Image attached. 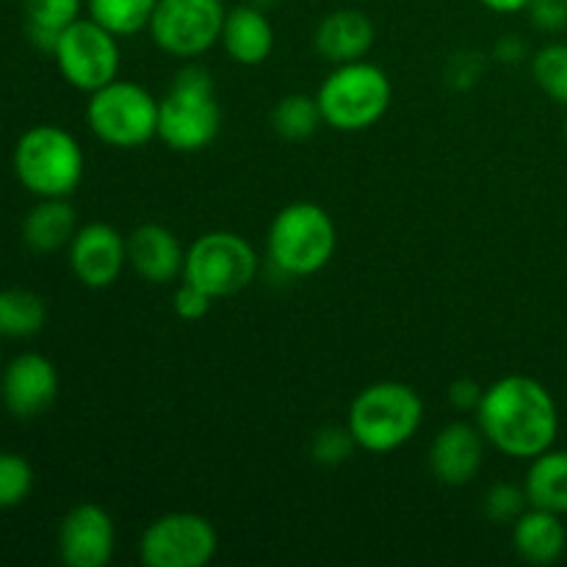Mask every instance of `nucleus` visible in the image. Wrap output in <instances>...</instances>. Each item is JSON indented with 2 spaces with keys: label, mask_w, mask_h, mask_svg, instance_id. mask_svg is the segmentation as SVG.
I'll return each mask as SVG.
<instances>
[{
  "label": "nucleus",
  "mask_w": 567,
  "mask_h": 567,
  "mask_svg": "<svg viewBox=\"0 0 567 567\" xmlns=\"http://www.w3.org/2000/svg\"><path fill=\"white\" fill-rule=\"evenodd\" d=\"M219 551L214 524L197 513H166L144 529L138 559L144 567H205Z\"/></svg>",
  "instance_id": "obj_11"
},
{
  "label": "nucleus",
  "mask_w": 567,
  "mask_h": 567,
  "mask_svg": "<svg viewBox=\"0 0 567 567\" xmlns=\"http://www.w3.org/2000/svg\"><path fill=\"white\" fill-rule=\"evenodd\" d=\"M210 305H214V297H208L203 288L192 286V282H186V280L177 286L175 299H172V310H175V313L186 321L203 319V316L210 310Z\"/></svg>",
  "instance_id": "obj_31"
},
{
  "label": "nucleus",
  "mask_w": 567,
  "mask_h": 567,
  "mask_svg": "<svg viewBox=\"0 0 567 567\" xmlns=\"http://www.w3.org/2000/svg\"><path fill=\"white\" fill-rule=\"evenodd\" d=\"M116 529L100 504L83 502L59 524V557L66 567H105L114 559Z\"/></svg>",
  "instance_id": "obj_12"
},
{
  "label": "nucleus",
  "mask_w": 567,
  "mask_h": 567,
  "mask_svg": "<svg viewBox=\"0 0 567 567\" xmlns=\"http://www.w3.org/2000/svg\"><path fill=\"white\" fill-rule=\"evenodd\" d=\"M255 275H258V252L238 233H203L186 249L183 280L203 288L214 299H225L244 291L255 280Z\"/></svg>",
  "instance_id": "obj_8"
},
{
  "label": "nucleus",
  "mask_w": 567,
  "mask_h": 567,
  "mask_svg": "<svg viewBox=\"0 0 567 567\" xmlns=\"http://www.w3.org/2000/svg\"><path fill=\"white\" fill-rule=\"evenodd\" d=\"M565 142H567V116H565Z\"/></svg>",
  "instance_id": "obj_35"
},
{
  "label": "nucleus",
  "mask_w": 567,
  "mask_h": 567,
  "mask_svg": "<svg viewBox=\"0 0 567 567\" xmlns=\"http://www.w3.org/2000/svg\"><path fill=\"white\" fill-rule=\"evenodd\" d=\"M532 75L543 94L567 105V42H551L532 55Z\"/></svg>",
  "instance_id": "obj_26"
},
{
  "label": "nucleus",
  "mask_w": 567,
  "mask_h": 567,
  "mask_svg": "<svg viewBox=\"0 0 567 567\" xmlns=\"http://www.w3.org/2000/svg\"><path fill=\"white\" fill-rule=\"evenodd\" d=\"M526 11L537 31L559 33L567 28V0H532Z\"/></svg>",
  "instance_id": "obj_30"
},
{
  "label": "nucleus",
  "mask_w": 567,
  "mask_h": 567,
  "mask_svg": "<svg viewBox=\"0 0 567 567\" xmlns=\"http://www.w3.org/2000/svg\"><path fill=\"white\" fill-rule=\"evenodd\" d=\"M75 233L78 216L66 197H42L22 219V241L39 255L70 247Z\"/></svg>",
  "instance_id": "obj_20"
},
{
  "label": "nucleus",
  "mask_w": 567,
  "mask_h": 567,
  "mask_svg": "<svg viewBox=\"0 0 567 567\" xmlns=\"http://www.w3.org/2000/svg\"><path fill=\"white\" fill-rule=\"evenodd\" d=\"M86 122L94 136L116 150H136L158 138V100L133 81H111L89 94Z\"/></svg>",
  "instance_id": "obj_7"
},
{
  "label": "nucleus",
  "mask_w": 567,
  "mask_h": 567,
  "mask_svg": "<svg viewBox=\"0 0 567 567\" xmlns=\"http://www.w3.org/2000/svg\"><path fill=\"white\" fill-rule=\"evenodd\" d=\"M374 37L377 31L369 14L358 9H338L319 22L313 44L321 59L338 66L365 59L374 48Z\"/></svg>",
  "instance_id": "obj_17"
},
{
  "label": "nucleus",
  "mask_w": 567,
  "mask_h": 567,
  "mask_svg": "<svg viewBox=\"0 0 567 567\" xmlns=\"http://www.w3.org/2000/svg\"><path fill=\"white\" fill-rule=\"evenodd\" d=\"M529 507L532 504L524 487L509 485V482H498V485H493L491 491L485 493V504H482L487 518L498 526H513Z\"/></svg>",
  "instance_id": "obj_28"
},
{
  "label": "nucleus",
  "mask_w": 567,
  "mask_h": 567,
  "mask_svg": "<svg viewBox=\"0 0 567 567\" xmlns=\"http://www.w3.org/2000/svg\"><path fill=\"white\" fill-rule=\"evenodd\" d=\"M127 264L150 286H166L183 277L186 249L169 227L147 221L127 236Z\"/></svg>",
  "instance_id": "obj_16"
},
{
  "label": "nucleus",
  "mask_w": 567,
  "mask_h": 567,
  "mask_svg": "<svg viewBox=\"0 0 567 567\" xmlns=\"http://www.w3.org/2000/svg\"><path fill=\"white\" fill-rule=\"evenodd\" d=\"M33 491V468L22 454L0 452V509L20 507Z\"/></svg>",
  "instance_id": "obj_27"
},
{
  "label": "nucleus",
  "mask_w": 567,
  "mask_h": 567,
  "mask_svg": "<svg viewBox=\"0 0 567 567\" xmlns=\"http://www.w3.org/2000/svg\"><path fill=\"white\" fill-rule=\"evenodd\" d=\"M158 0H86L89 17L116 37H133L153 20Z\"/></svg>",
  "instance_id": "obj_25"
},
{
  "label": "nucleus",
  "mask_w": 567,
  "mask_h": 567,
  "mask_svg": "<svg viewBox=\"0 0 567 567\" xmlns=\"http://www.w3.org/2000/svg\"><path fill=\"white\" fill-rule=\"evenodd\" d=\"M221 105L205 66L186 64L158 100V138L175 153H199L219 136Z\"/></svg>",
  "instance_id": "obj_2"
},
{
  "label": "nucleus",
  "mask_w": 567,
  "mask_h": 567,
  "mask_svg": "<svg viewBox=\"0 0 567 567\" xmlns=\"http://www.w3.org/2000/svg\"><path fill=\"white\" fill-rule=\"evenodd\" d=\"M524 491L532 507L548 509V513L567 515V452L565 449H548L532 460L526 471Z\"/></svg>",
  "instance_id": "obj_21"
},
{
  "label": "nucleus",
  "mask_w": 567,
  "mask_h": 567,
  "mask_svg": "<svg viewBox=\"0 0 567 567\" xmlns=\"http://www.w3.org/2000/svg\"><path fill=\"white\" fill-rule=\"evenodd\" d=\"M354 449H358V441L352 437L349 426H321L313 435V443H310L313 460L319 465H327V468L347 463L354 454Z\"/></svg>",
  "instance_id": "obj_29"
},
{
  "label": "nucleus",
  "mask_w": 567,
  "mask_h": 567,
  "mask_svg": "<svg viewBox=\"0 0 567 567\" xmlns=\"http://www.w3.org/2000/svg\"><path fill=\"white\" fill-rule=\"evenodd\" d=\"M219 42L236 64L258 66L275 50V28L258 6H236L225 14Z\"/></svg>",
  "instance_id": "obj_18"
},
{
  "label": "nucleus",
  "mask_w": 567,
  "mask_h": 567,
  "mask_svg": "<svg viewBox=\"0 0 567 567\" xmlns=\"http://www.w3.org/2000/svg\"><path fill=\"white\" fill-rule=\"evenodd\" d=\"M127 264V238L105 221L78 227L70 241V266L78 282L86 288H109L120 280Z\"/></svg>",
  "instance_id": "obj_14"
},
{
  "label": "nucleus",
  "mask_w": 567,
  "mask_h": 567,
  "mask_svg": "<svg viewBox=\"0 0 567 567\" xmlns=\"http://www.w3.org/2000/svg\"><path fill=\"white\" fill-rule=\"evenodd\" d=\"M14 175L33 197H70L83 181L86 158L70 131L33 125L14 147Z\"/></svg>",
  "instance_id": "obj_5"
},
{
  "label": "nucleus",
  "mask_w": 567,
  "mask_h": 567,
  "mask_svg": "<svg viewBox=\"0 0 567 567\" xmlns=\"http://www.w3.org/2000/svg\"><path fill=\"white\" fill-rule=\"evenodd\" d=\"M116 33L94 22L92 17L75 20L59 37L53 50L61 78L78 92H97L120 75V44Z\"/></svg>",
  "instance_id": "obj_9"
},
{
  "label": "nucleus",
  "mask_w": 567,
  "mask_h": 567,
  "mask_svg": "<svg viewBox=\"0 0 567 567\" xmlns=\"http://www.w3.org/2000/svg\"><path fill=\"white\" fill-rule=\"evenodd\" d=\"M485 435L468 421L443 426L430 446V471L441 485L465 487L485 465Z\"/></svg>",
  "instance_id": "obj_15"
},
{
  "label": "nucleus",
  "mask_w": 567,
  "mask_h": 567,
  "mask_svg": "<svg viewBox=\"0 0 567 567\" xmlns=\"http://www.w3.org/2000/svg\"><path fill=\"white\" fill-rule=\"evenodd\" d=\"M338 247L332 216L316 203H291L269 225V260L282 277H310L324 269Z\"/></svg>",
  "instance_id": "obj_4"
},
{
  "label": "nucleus",
  "mask_w": 567,
  "mask_h": 567,
  "mask_svg": "<svg viewBox=\"0 0 567 567\" xmlns=\"http://www.w3.org/2000/svg\"><path fill=\"white\" fill-rule=\"evenodd\" d=\"M482 393H485V388L480 385L476 380H454L452 385H449V402H452L454 410H463V413H468V410L480 408L482 402Z\"/></svg>",
  "instance_id": "obj_32"
},
{
  "label": "nucleus",
  "mask_w": 567,
  "mask_h": 567,
  "mask_svg": "<svg viewBox=\"0 0 567 567\" xmlns=\"http://www.w3.org/2000/svg\"><path fill=\"white\" fill-rule=\"evenodd\" d=\"M421 424H424V402L408 382H374L349 404L347 426L363 452H396L413 441Z\"/></svg>",
  "instance_id": "obj_3"
},
{
  "label": "nucleus",
  "mask_w": 567,
  "mask_h": 567,
  "mask_svg": "<svg viewBox=\"0 0 567 567\" xmlns=\"http://www.w3.org/2000/svg\"><path fill=\"white\" fill-rule=\"evenodd\" d=\"M391 78L382 66L363 59L338 64L316 94L324 125L341 133H360L374 127L391 109Z\"/></svg>",
  "instance_id": "obj_6"
},
{
  "label": "nucleus",
  "mask_w": 567,
  "mask_h": 567,
  "mask_svg": "<svg viewBox=\"0 0 567 567\" xmlns=\"http://www.w3.org/2000/svg\"><path fill=\"white\" fill-rule=\"evenodd\" d=\"M480 3L496 14H515V11H526L532 0H480Z\"/></svg>",
  "instance_id": "obj_33"
},
{
  "label": "nucleus",
  "mask_w": 567,
  "mask_h": 567,
  "mask_svg": "<svg viewBox=\"0 0 567 567\" xmlns=\"http://www.w3.org/2000/svg\"><path fill=\"white\" fill-rule=\"evenodd\" d=\"M476 426L493 449L515 460H535L557 441L559 410L543 382L509 374L485 388Z\"/></svg>",
  "instance_id": "obj_1"
},
{
  "label": "nucleus",
  "mask_w": 567,
  "mask_h": 567,
  "mask_svg": "<svg viewBox=\"0 0 567 567\" xmlns=\"http://www.w3.org/2000/svg\"><path fill=\"white\" fill-rule=\"evenodd\" d=\"M225 0H158L147 31L164 53L197 59L221 39Z\"/></svg>",
  "instance_id": "obj_10"
},
{
  "label": "nucleus",
  "mask_w": 567,
  "mask_h": 567,
  "mask_svg": "<svg viewBox=\"0 0 567 567\" xmlns=\"http://www.w3.org/2000/svg\"><path fill=\"white\" fill-rule=\"evenodd\" d=\"M48 321V305L31 288H3L0 291V338H31L42 332Z\"/></svg>",
  "instance_id": "obj_23"
},
{
  "label": "nucleus",
  "mask_w": 567,
  "mask_h": 567,
  "mask_svg": "<svg viewBox=\"0 0 567 567\" xmlns=\"http://www.w3.org/2000/svg\"><path fill=\"white\" fill-rule=\"evenodd\" d=\"M324 125L319 100L308 94H286L271 111V127L286 142H305Z\"/></svg>",
  "instance_id": "obj_24"
},
{
  "label": "nucleus",
  "mask_w": 567,
  "mask_h": 567,
  "mask_svg": "<svg viewBox=\"0 0 567 567\" xmlns=\"http://www.w3.org/2000/svg\"><path fill=\"white\" fill-rule=\"evenodd\" d=\"M59 396V371L44 354L22 352L6 365L0 399L14 419L31 421L48 413Z\"/></svg>",
  "instance_id": "obj_13"
},
{
  "label": "nucleus",
  "mask_w": 567,
  "mask_h": 567,
  "mask_svg": "<svg viewBox=\"0 0 567 567\" xmlns=\"http://www.w3.org/2000/svg\"><path fill=\"white\" fill-rule=\"evenodd\" d=\"M496 55L502 61H520V59H524V44H520L518 39L507 37V39H504V42H498Z\"/></svg>",
  "instance_id": "obj_34"
},
{
  "label": "nucleus",
  "mask_w": 567,
  "mask_h": 567,
  "mask_svg": "<svg viewBox=\"0 0 567 567\" xmlns=\"http://www.w3.org/2000/svg\"><path fill=\"white\" fill-rule=\"evenodd\" d=\"M81 0H22L28 42L42 53L53 55L61 33L81 20Z\"/></svg>",
  "instance_id": "obj_22"
},
{
  "label": "nucleus",
  "mask_w": 567,
  "mask_h": 567,
  "mask_svg": "<svg viewBox=\"0 0 567 567\" xmlns=\"http://www.w3.org/2000/svg\"><path fill=\"white\" fill-rule=\"evenodd\" d=\"M513 546L518 557L529 565H551L565 554L567 529L563 515L529 507L513 524Z\"/></svg>",
  "instance_id": "obj_19"
}]
</instances>
